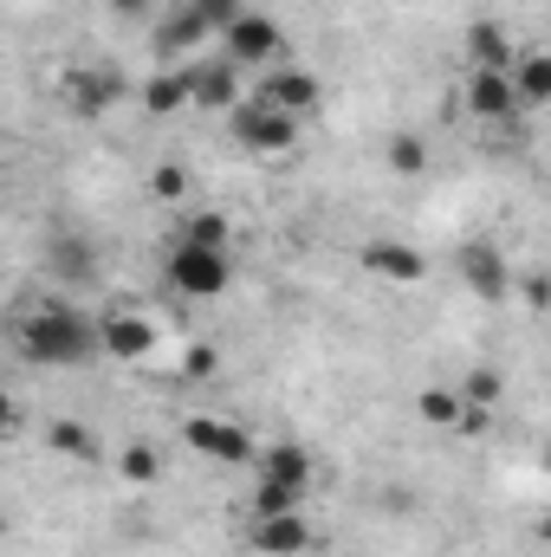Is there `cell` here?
<instances>
[{
    "label": "cell",
    "mask_w": 551,
    "mask_h": 557,
    "mask_svg": "<svg viewBox=\"0 0 551 557\" xmlns=\"http://www.w3.org/2000/svg\"><path fill=\"white\" fill-rule=\"evenodd\" d=\"M143 104H149L156 117L182 111V104H188V78H182V65H175V72H156V78L143 85Z\"/></svg>",
    "instance_id": "cell-19"
},
{
    "label": "cell",
    "mask_w": 551,
    "mask_h": 557,
    "mask_svg": "<svg viewBox=\"0 0 551 557\" xmlns=\"http://www.w3.org/2000/svg\"><path fill=\"white\" fill-rule=\"evenodd\" d=\"M260 98H273L279 111H292L298 124H311V117L325 111V85H318V72H305V65H273L267 85H260Z\"/></svg>",
    "instance_id": "cell-11"
},
{
    "label": "cell",
    "mask_w": 551,
    "mask_h": 557,
    "mask_svg": "<svg viewBox=\"0 0 551 557\" xmlns=\"http://www.w3.org/2000/svg\"><path fill=\"white\" fill-rule=\"evenodd\" d=\"M454 273L467 278L474 298H506V292H513V267H506V253H500L493 240H461Z\"/></svg>",
    "instance_id": "cell-10"
},
{
    "label": "cell",
    "mask_w": 551,
    "mask_h": 557,
    "mask_svg": "<svg viewBox=\"0 0 551 557\" xmlns=\"http://www.w3.org/2000/svg\"><path fill=\"white\" fill-rule=\"evenodd\" d=\"M519 285H526V298H532V305H551V273H526Z\"/></svg>",
    "instance_id": "cell-30"
},
{
    "label": "cell",
    "mask_w": 551,
    "mask_h": 557,
    "mask_svg": "<svg viewBox=\"0 0 551 557\" xmlns=\"http://www.w3.org/2000/svg\"><path fill=\"white\" fill-rule=\"evenodd\" d=\"M357 260H364V273L383 278V285H421L428 278V253H415L403 240H370Z\"/></svg>",
    "instance_id": "cell-14"
},
{
    "label": "cell",
    "mask_w": 551,
    "mask_h": 557,
    "mask_svg": "<svg viewBox=\"0 0 551 557\" xmlns=\"http://www.w3.org/2000/svg\"><path fill=\"white\" fill-rule=\"evenodd\" d=\"M65 98H72V111L78 117H105L118 98H124V65H98V59H85V65H72L65 72Z\"/></svg>",
    "instance_id": "cell-8"
},
{
    "label": "cell",
    "mask_w": 551,
    "mask_h": 557,
    "mask_svg": "<svg viewBox=\"0 0 551 557\" xmlns=\"http://www.w3.org/2000/svg\"><path fill=\"white\" fill-rule=\"evenodd\" d=\"M149 188H156V195H162V201H175V195H182V188H188V169H175V162H162V169H156V175H149Z\"/></svg>",
    "instance_id": "cell-27"
},
{
    "label": "cell",
    "mask_w": 551,
    "mask_h": 557,
    "mask_svg": "<svg viewBox=\"0 0 551 557\" xmlns=\"http://www.w3.org/2000/svg\"><path fill=\"white\" fill-rule=\"evenodd\" d=\"M111 7H118V13H131V20H149V13H156V0H111Z\"/></svg>",
    "instance_id": "cell-31"
},
{
    "label": "cell",
    "mask_w": 551,
    "mask_h": 557,
    "mask_svg": "<svg viewBox=\"0 0 551 557\" xmlns=\"http://www.w3.org/2000/svg\"><path fill=\"white\" fill-rule=\"evenodd\" d=\"M156 318H143V311H105V357H118V363H143V357H156Z\"/></svg>",
    "instance_id": "cell-12"
},
{
    "label": "cell",
    "mask_w": 551,
    "mask_h": 557,
    "mask_svg": "<svg viewBox=\"0 0 551 557\" xmlns=\"http://www.w3.org/2000/svg\"><path fill=\"white\" fill-rule=\"evenodd\" d=\"M162 278L182 298H221L234 285V260H228V247H188V240H175L169 260H162Z\"/></svg>",
    "instance_id": "cell-3"
},
{
    "label": "cell",
    "mask_w": 551,
    "mask_h": 557,
    "mask_svg": "<svg viewBox=\"0 0 551 557\" xmlns=\"http://www.w3.org/2000/svg\"><path fill=\"white\" fill-rule=\"evenodd\" d=\"M201 39H208V26L195 20V7H188V0H182V7H169V13H162V26H156V52H162V59H182V52H195Z\"/></svg>",
    "instance_id": "cell-17"
},
{
    "label": "cell",
    "mask_w": 551,
    "mask_h": 557,
    "mask_svg": "<svg viewBox=\"0 0 551 557\" xmlns=\"http://www.w3.org/2000/svg\"><path fill=\"white\" fill-rule=\"evenodd\" d=\"M182 441H188L201 460H221V467H254V460H260V441L228 416H188L182 421Z\"/></svg>",
    "instance_id": "cell-6"
},
{
    "label": "cell",
    "mask_w": 551,
    "mask_h": 557,
    "mask_svg": "<svg viewBox=\"0 0 551 557\" xmlns=\"http://www.w3.org/2000/svg\"><path fill=\"white\" fill-rule=\"evenodd\" d=\"M215 363H221V357H215V350H208V344H195V350H188V363H182V370H188V376H215Z\"/></svg>",
    "instance_id": "cell-29"
},
{
    "label": "cell",
    "mask_w": 551,
    "mask_h": 557,
    "mask_svg": "<svg viewBox=\"0 0 551 557\" xmlns=\"http://www.w3.org/2000/svg\"><path fill=\"white\" fill-rule=\"evenodd\" d=\"M46 441L59 447V454H72V460H85V454H98V441H91V428L85 421H72V416H59L52 428H46Z\"/></svg>",
    "instance_id": "cell-23"
},
{
    "label": "cell",
    "mask_w": 551,
    "mask_h": 557,
    "mask_svg": "<svg viewBox=\"0 0 551 557\" xmlns=\"http://www.w3.org/2000/svg\"><path fill=\"white\" fill-rule=\"evenodd\" d=\"M279 52H285V39H279V20L273 13H241L228 33H221V59L228 65H241V72H273Z\"/></svg>",
    "instance_id": "cell-5"
},
{
    "label": "cell",
    "mask_w": 551,
    "mask_h": 557,
    "mask_svg": "<svg viewBox=\"0 0 551 557\" xmlns=\"http://www.w3.org/2000/svg\"><path fill=\"white\" fill-rule=\"evenodd\" d=\"M46 278L59 285H91L98 278V247L85 234H52L46 240Z\"/></svg>",
    "instance_id": "cell-15"
},
{
    "label": "cell",
    "mask_w": 551,
    "mask_h": 557,
    "mask_svg": "<svg viewBox=\"0 0 551 557\" xmlns=\"http://www.w3.org/2000/svg\"><path fill=\"white\" fill-rule=\"evenodd\" d=\"M390 175H403V182H415V175H428V143L415 137V131H403V137H390Z\"/></svg>",
    "instance_id": "cell-21"
},
{
    "label": "cell",
    "mask_w": 551,
    "mask_h": 557,
    "mask_svg": "<svg viewBox=\"0 0 551 557\" xmlns=\"http://www.w3.org/2000/svg\"><path fill=\"white\" fill-rule=\"evenodd\" d=\"M539 539H546V545H551V512H546V519H539Z\"/></svg>",
    "instance_id": "cell-32"
},
{
    "label": "cell",
    "mask_w": 551,
    "mask_h": 557,
    "mask_svg": "<svg viewBox=\"0 0 551 557\" xmlns=\"http://www.w3.org/2000/svg\"><path fill=\"white\" fill-rule=\"evenodd\" d=\"M513 78H519V98L526 104H551V52H519Z\"/></svg>",
    "instance_id": "cell-18"
},
{
    "label": "cell",
    "mask_w": 551,
    "mask_h": 557,
    "mask_svg": "<svg viewBox=\"0 0 551 557\" xmlns=\"http://www.w3.org/2000/svg\"><path fill=\"white\" fill-rule=\"evenodd\" d=\"M461 409H467V396H461V389H421V396H415V416L428 421V428H448V434H454Z\"/></svg>",
    "instance_id": "cell-20"
},
{
    "label": "cell",
    "mask_w": 551,
    "mask_h": 557,
    "mask_svg": "<svg viewBox=\"0 0 551 557\" xmlns=\"http://www.w3.org/2000/svg\"><path fill=\"white\" fill-rule=\"evenodd\" d=\"M467 65H480V72H513L519 65V52L506 46L500 20H467Z\"/></svg>",
    "instance_id": "cell-16"
},
{
    "label": "cell",
    "mask_w": 551,
    "mask_h": 557,
    "mask_svg": "<svg viewBox=\"0 0 551 557\" xmlns=\"http://www.w3.org/2000/svg\"><path fill=\"white\" fill-rule=\"evenodd\" d=\"M487 428H493V409H480V403H467V409H461V421H454V434H467V441H480Z\"/></svg>",
    "instance_id": "cell-28"
},
{
    "label": "cell",
    "mask_w": 551,
    "mask_h": 557,
    "mask_svg": "<svg viewBox=\"0 0 551 557\" xmlns=\"http://www.w3.org/2000/svg\"><path fill=\"white\" fill-rule=\"evenodd\" d=\"M118 467H124V480H131V486H149V480H156V473H162V454H156V447H149V441H131V447H124V460H118Z\"/></svg>",
    "instance_id": "cell-25"
},
{
    "label": "cell",
    "mask_w": 551,
    "mask_h": 557,
    "mask_svg": "<svg viewBox=\"0 0 551 557\" xmlns=\"http://www.w3.org/2000/svg\"><path fill=\"white\" fill-rule=\"evenodd\" d=\"M461 98H467V111H474L480 124H506V117L526 111L513 72H480V65H467V91H461Z\"/></svg>",
    "instance_id": "cell-9"
},
{
    "label": "cell",
    "mask_w": 551,
    "mask_h": 557,
    "mask_svg": "<svg viewBox=\"0 0 551 557\" xmlns=\"http://www.w3.org/2000/svg\"><path fill=\"white\" fill-rule=\"evenodd\" d=\"M188 7H195V20H201L208 33H228V26L247 13V0H188Z\"/></svg>",
    "instance_id": "cell-26"
},
{
    "label": "cell",
    "mask_w": 551,
    "mask_h": 557,
    "mask_svg": "<svg viewBox=\"0 0 551 557\" xmlns=\"http://www.w3.org/2000/svg\"><path fill=\"white\" fill-rule=\"evenodd\" d=\"M20 357L39 370H78L91 357H105V318H85L65 298H46L20 318Z\"/></svg>",
    "instance_id": "cell-1"
},
{
    "label": "cell",
    "mask_w": 551,
    "mask_h": 557,
    "mask_svg": "<svg viewBox=\"0 0 551 557\" xmlns=\"http://www.w3.org/2000/svg\"><path fill=\"white\" fill-rule=\"evenodd\" d=\"M311 519L305 512H273V519H254V532H247V545L260 557H298V552H311Z\"/></svg>",
    "instance_id": "cell-13"
},
{
    "label": "cell",
    "mask_w": 551,
    "mask_h": 557,
    "mask_svg": "<svg viewBox=\"0 0 551 557\" xmlns=\"http://www.w3.org/2000/svg\"><path fill=\"white\" fill-rule=\"evenodd\" d=\"M175 240H188V247H228V214H221V208L188 214V221L175 227Z\"/></svg>",
    "instance_id": "cell-22"
},
{
    "label": "cell",
    "mask_w": 551,
    "mask_h": 557,
    "mask_svg": "<svg viewBox=\"0 0 551 557\" xmlns=\"http://www.w3.org/2000/svg\"><path fill=\"white\" fill-rule=\"evenodd\" d=\"M454 389H461V396H467V403H480V409H493V403H500V389H506V376H500V370H487V363H480V370H467V376H461V383H454Z\"/></svg>",
    "instance_id": "cell-24"
},
{
    "label": "cell",
    "mask_w": 551,
    "mask_h": 557,
    "mask_svg": "<svg viewBox=\"0 0 551 557\" xmlns=\"http://www.w3.org/2000/svg\"><path fill=\"white\" fill-rule=\"evenodd\" d=\"M228 131H234L241 149H254V156H285L305 124H298L292 111H279L273 98H241V111L228 117Z\"/></svg>",
    "instance_id": "cell-4"
},
{
    "label": "cell",
    "mask_w": 551,
    "mask_h": 557,
    "mask_svg": "<svg viewBox=\"0 0 551 557\" xmlns=\"http://www.w3.org/2000/svg\"><path fill=\"white\" fill-rule=\"evenodd\" d=\"M311 480H318L311 447H298V441H267V447H260V460H254V519L305 512Z\"/></svg>",
    "instance_id": "cell-2"
},
{
    "label": "cell",
    "mask_w": 551,
    "mask_h": 557,
    "mask_svg": "<svg viewBox=\"0 0 551 557\" xmlns=\"http://www.w3.org/2000/svg\"><path fill=\"white\" fill-rule=\"evenodd\" d=\"M182 78H188V104L195 111H221V117L241 111V65H228V59H188Z\"/></svg>",
    "instance_id": "cell-7"
}]
</instances>
